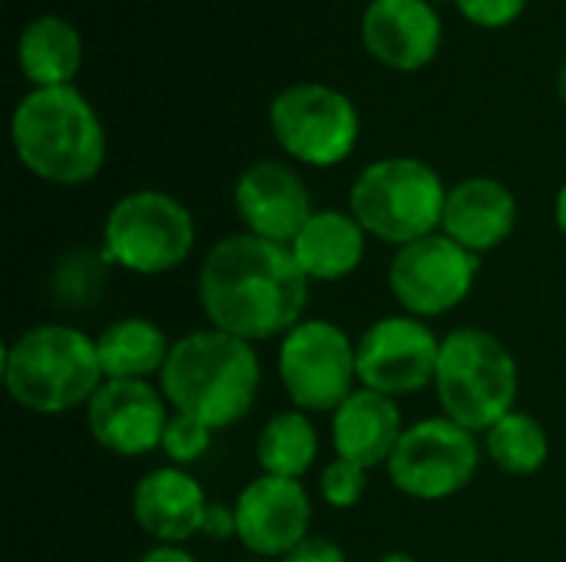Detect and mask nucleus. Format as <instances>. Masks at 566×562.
<instances>
[{
    "mask_svg": "<svg viewBox=\"0 0 566 562\" xmlns=\"http://www.w3.org/2000/svg\"><path fill=\"white\" fill-rule=\"evenodd\" d=\"M308 278L289 245L235 232L219 238L196 278L212 328L249 344L285 338L308 308Z\"/></svg>",
    "mask_w": 566,
    "mask_h": 562,
    "instance_id": "obj_1",
    "label": "nucleus"
},
{
    "mask_svg": "<svg viewBox=\"0 0 566 562\" xmlns=\"http://www.w3.org/2000/svg\"><path fill=\"white\" fill-rule=\"evenodd\" d=\"M10 142L20 166L53 185L93 182L106 162L103 119L76 86L20 96L10 116Z\"/></svg>",
    "mask_w": 566,
    "mask_h": 562,
    "instance_id": "obj_2",
    "label": "nucleus"
},
{
    "mask_svg": "<svg viewBox=\"0 0 566 562\" xmlns=\"http://www.w3.org/2000/svg\"><path fill=\"white\" fill-rule=\"evenodd\" d=\"M262 384V364L249 341L219 328L192 331L172 341L159 374V391L176 414H189L212 431L242 421Z\"/></svg>",
    "mask_w": 566,
    "mask_h": 562,
    "instance_id": "obj_3",
    "label": "nucleus"
},
{
    "mask_svg": "<svg viewBox=\"0 0 566 562\" xmlns=\"http://www.w3.org/2000/svg\"><path fill=\"white\" fill-rule=\"evenodd\" d=\"M103 381L96 338L73 325H33L3 351V388L13 404L33 414L86 407Z\"/></svg>",
    "mask_w": 566,
    "mask_h": 562,
    "instance_id": "obj_4",
    "label": "nucleus"
},
{
    "mask_svg": "<svg viewBox=\"0 0 566 562\" xmlns=\"http://www.w3.org/2000/svg\"><path fill=\"white\" fill-rule=\"evenodd\" d=\"M434 391L444 417L471 434H488L514 411L521 374L511 348L481 328H458L441 338Z\"/></svg>",
    "mask_w": 566,
    "mask_h": 562,
    "instance_id": "obj_5",
    "label": "nucleus"
},
{
    "mask_svg": "<svg viewBox=\"0 0 566 562\" xmlns=\"http://www.w3.org/2000/svg\"><path fill=\"white\" fill-rule=\"evenodd\" d=\"M444 202V179L415 156H385L365 166L348 192V212L361 229L395 248L441 232Z\"/></svg>",
    "mask_w": 566,
    "mask_h": 562,
    "instance_id": "obj_6",
    "label": "nucleus"
},
{
    "mask_svg": "<svg viewBox=\"0 0 566 562\" xmlns=\"http://www.w3.org/2000/svg\"><path fill=\"white\" fill-rule=\"evenodd\" d=\"M196 248V219L163 189H136L113 202L103 222V262L133 275L176 272Z\"/></svg>",
    "mask_w": 566,
    "mask_h": 562,
    "instance_id": "obj_7",
    "label": "nucleus"
},
{
    "mask_svg": "<svg viewBox=\"0 0 566 562\" xmlns=\"http://www.w3.org/2000/svg\"><path fill=\"white\" fill-rule=\"evenodd\" d=\"M269 129L279 149L315 169L342 166L361 136L355 99L328 83H292L269 103Z\"/></svg>",
    "mask_w": 566,
    "mask_h": 562,
    "instance_id": "obj_8",
    "label": "nucleus"
},
{
    "mask_svg": "<svg viewBox=\"0 0 566 562\" xmlns=\"http://www.w3.org/2000/svg\"><path fill=\"white\" fill-rule=\"evenodd\" d=\"M279 378L295 411L335 414L358 391L355 341L328 318H305L279 344Z\"/></svg>",
    "mask_w": 566,
    "mask_h": 562,
    "instance_id": "obj_9",
    "label": "nucleus"
},
{
    "mask_svg": "<svg viewBox=\"0 0 566 562\" xmlns=\"http://www.w3.org/2000/svg\"><path fill=\"white\" fill-rule=\"evenodd\" d=\"M385 467L388 480L405 497L448 500L474 480L481 467V450L474 434L451 417H424L405 427Z\"/></svg>",
    "mask_w": 566,
    "mask_h": 562,
    "instance_id": "obj_10",
    "label": "nucleus"
},
{
    "mask_svg": "<svg viewBox=\"0 0 566 562\" xmlns=\"http://www.w3.org/2000/svg\"><path fill=\"white\" fill-rule=\"evenodd\" d=\"M481 258L444 232L401 245L388 265V288L405 315L441 318L454 311L474 288Z\"/></svg>",
    "mask_w": 566,
    "mask_h": 562,
    "instance_id": "obj_11",
    "label": "nucleus"
},
{
    "mask_svg": "<svg viewBox=\"0 0 566 562\" xmlns=\"http://www.w3.org/2000/svg\"><path fill=\"white\" fill-rule=\"evenodd\" d=\"M358 354V384L388 397L418 394L434 384L441 338L424 318L388 315L375 321L355 344Z\"/></svg>",
    "mask_w": 566,
    "mask_h": 562,
    "instance_id": "obj_12",
    "label": "nucleus"
},
{
    "mask_svg": "<svg viewBox=\"0 0 566 562\" xmlns=\"http://www.w3.org/2000/svg\"><path fill=\"white\" fill-rule=\"evenodd\" d=\"M235 507V540L259 560H282L312 527V497L302 480L262 474L242 487Z\"/></svg>",
    "mask_w": 566,
    "mask_h": 562,
    "instance_id": "obj_13",
    "label": "nucleus"
},
{
    "mask_svg": "<svg viewBox=\"0 0 566 562\" xmlns=\"http://www.w3.org/2000/svg\"><path fill=\"white\" fill-rule=\"evenodd\" d=\"M169 401L149 381H103L86 404L93 441L116 457H146L163 447Z\"/></svg>",
    "mask_w": 566,
    "mask_h": 562,
    "instance_id": "obj_14",
    "label": "nucleus"
},
{
    "mask_svg": "<svg viewBox=\"0 0 566 562\" xmlns=\"http://www.w3.org/2000/svg\"><path fill=\"white\" fill-rule=\"evenodd\" d=\"M232 205L249 235L279 245H292L315 215L305 179L279 159H259L245 166L235 179Z\"/></svg>",
    "mask_w": 566,
    "mask_h": 562,
    "instance_id": "obj_15",
    "label": "nucleus"
},
{
    "mask_svg": "<svg viewBox=\"0 0 566 562\" xmlns=\"http://www.w3.org/2000/svg\"><path fill=\"white\" fill-rule=\"evenodd\" d=\"M441 40L444 23L434 0H371L361 13L365 53L395 73H418L434 63Z\"/></svg>",
    "mask_w": 566,
    "mask_h": 562,
    "instance_id": "obj_16",
    "label": "nucleus"
},
{
    "mask_svg": "<svg viewBox=\"0 0 566 562\" xmlns=\"http://www.w3.org/2000/svg\"><path fill=\"white\" fill-rule=\"evenodd\" d=\"M517 225V199L514 192L491 176H468L448 189L441 232L474 252L478 258L484 252L501 248Z\"/></svg>",
    "mask_w": 566,
    "mask_h": 562,
    "instance_id": "obj_17",
    "label": "nucleus"
},
{
    "mask_svg": "<svg viewBox=\"0 0 566 562\" xmlns=\"http://www.w3.org/2000/svg\"><path fill=\"white\" fill-rule=\"evenodd\" d=\"M209 510L206 490L182 467H156L133 490V520L156 543L182 547L199 537L202 517Z\"/></svg>",
    "mask_w": 566,
    "mask_h": 562,
    "instance_id": "obj_18",
    "label": "nucleus"
},
{
    "mask_svg": "<svg viewBox=\"0 0 566 562\" xmlns=\"http://www.w3.org/2000/svg\"><path fill=\"white\" fill-rule=\"evenodd\" d=\"M405 434L401 407L395 397L358 388L335 414H332V447L335 457L352 460L365 470L391 460L398 441Z\"/></svg>",
    "mask_w": 566,
    "mask_h": 562,
    "instance_id": "obj_19",
    "label": "nucleus"
},
{
    "mask_svg": "<svg viewBox=\"0 0 566 562\" xmlns=\"http://www.w3.org/2000/svg\"><path fill=\"white\" fill-rule=\"evenodd\" d=\"M368 232L352 212L315 209L305 229L289 245L308 282H342L358 272L365 258Z\"/></svg>",
    "mask_w": 566,
    "mask_h": 562,
    "instance_id": "obj_20",
    "label": "nucleus"
},
{
    "mask_svg": "<svg viewBox=\"0 0 566 562\" xmlns=\"http://www.w3.org/2000/svg\"><path fill=\"white\" fill-rule=\"evenodd\" d=\"M17 66L33 89L73 86L83 66V33L60 13L33 17L17 36Z\"/></svg>",
    "mask_w": 566,
    "mask_h": 562,
    "instance_id": "obj_21",
    "label": "nucleus"
},
{
    "mask_svg": "<svg viewBox=\"0 0 566 562\" xmlns=\"http://www.w3.org/2000/svg\"><path fill=\"white\" fill-rule=\"evenodd\" d=\"M96 351L106 381H149L153 374H163L172 344L156 321L133 315L103 328Z\"/></svg>",
    "mask_w": 566,
    "mask_h": 562,
    "instance_id": "obj_22",
    "label": "nucleus"
},
{
    "mask_svg": "<svg viewBox=\"0 0 566 562\" xmlns=\"http://www.w3.org/2000/svg\"><path fill=\"white\" fill-rule=\"evenodd\" d=\"M255 460L262 474L302 480L318 460V431L305 411H282L275 414L255 444Z\"/></svg>",
    "mask_w": 566,
    "mask_h": 562,
    "instance_id": "obj_23",
    "label": "nucleus"
},
{
    "mask_svg": "<svg viewBox=\"0 0 566 562\" xmlns=\"http://www.w3.org/2000/svg\"><path fill=\"white\" fill-rule=\"evenodd\" d=\"M484 450L494 460L497 470L511 477H531L537 474L551 457V437L544 424L531 414L511 411L484 434Z\"/></svg>",
    "mask_w": 566,
    "mask_h": 562,
    "instance_id": "obj_24",
    "label": "nucleus"
},
{
    "mask_svg": "<svg viewBox=\"0 0 566 562\" xmlns=\"http://www.w3.org/2000/svg\"><path fill=\"white\" fill-rule=\"evenodd\" d=\"M212 427H206L202 421L189 417V414H176L169 417L166 424V434H163V454L169 457L172 467H189L196 460L206 457V450L212 447Z\"/></svg>",
    "mask_w": 566,
    "mask_h": 562,
    "instance_id": "obj_25",
    "label": "nucleus"
},
{
    "mask_svg": "<svg viewBox=\"0 0 566 562\" xmlns=\"http://www.w3.org/2000/svg\"><path fill=\"white\" fill-rule=\"evenodd\" d=\"M318 487H322V500L328 507L352 510L365 497V490H368V470L358 467V464H352V460L335 457L332 464H325Z\"/></svg>",
    "mask_w": 566,
    "mask_h": 562,
    "instance_id": "obj_26",
    "label": "nucleus"
},
{
    "mask_svg": "<svg viewBox=\"0 0 566 562\" xmlns=\"http://www.w3.org/2000/svg\"><path fill=\"white\" fill-rule=\"evenodd\" d=\"M531 0H454L458 13L481 30H504L524 17Z\"/></svg>",
    "mask_w": 566,
    "mask_h": 562,
    "instance_id": "obj_27",
    "label": "nucleus"
},
{
    "mask_svg": "<svg viewBox=\"0 0 566 562\" xmlns=\"http://www.w3.org/2000/svg\"><path fill=\"white\" fill-rule=\"evenodd\" d=\"M279 562H348V556L338 543H332L325 537H308Z\"/></svg>",
    "mask_w": 566,
    "mask_h": 562,
    "instance_id": "obj_28",
    "label": "nucleus"
},
{
    "mask_svg": "<svg viewBox=\"0 0 566 562\" xmlns=\"http://www.w3.org/2000/svg\"><path fill=\"white\" fill-rule=\"evenodd\" d=\"M202 537L209 540H232L239 533V523H235V507L229 503H209L206 517H202Z\"/></svg>",
    "mask_w": 566,
    "mask_h": 562,
    "instance_id": "obj_29",
    "label": "nucleus"
},
{
    "mask_svg": "<svg viewBox=\"0 0 566 562\" xmlns=\"http://www.w3.org/2000/svg\"><path fill=\"white\" fill-rule=\"evenodd\" d=\"M139 562H196V556H192L189 550H182V547L159 543V547H153Z\"/></svg>",
    "mask_w": 566,
    "mask_h": 562,
    "instance_id": "obj_30",
    "label": "nucleus"
},
{
    "mask_svg": "<svg viewBox=\"0 0 566 562\" xmlns=\"http://www.w3.org/2000/svg\"><path fill=\"white\" fill-rule=\"evenodd\" d=\"M554 219H557V229L564 232V238H566V182H564V189L557 192V202H554Z\"/></svg>",
    "mask_w": 566,
    "mask_h": 562,
    "instance_id": "obj_31",
    "label": "nucleus"
},
{
    "mask_svg": "<svg viewBox=\"0 0 566 562\" xmlns=\"http://www.w3.org/2000/svg\"><path fill=\"white\" fill-rule=\"evenodd\" d=\"M557 96H560V103L566 106V60L564 66L557 70Z\"/></svg>",
    "mask_w": 566,
    "mask_h": 562,
    "instance_id": "obj_32",
    "label": "nucleus"
},
{
    "mask_svg": "<svg viewBox=\"0 0 566 562\" xmlns=\"http://www.w3.org/2000/svg\"><path fill=\"white\" fill-rule=\"evenodd\" d=\"M381 562H418V560H415L411 553H401V550H395V553H388V556H385Z\"/></svg>",
    "mask_w": 566,
    "mask_h": 562,
    "instance_id": "obj_33",
    "label": "nucleus"
},
{
    "mask_svg": "<svg viewBox=\"0 0 566 562\" xmlns=\"http://www.w3.org/2000/svg\"><path fill=\"white\" fill-rule=\"evenodd\" d=\"M245 562H265V560H245Z\"/></svg>",
    "mask_w": 566,
    "mask_h": 562,
    "instance_id": "obj_34",
    "label": "nucleus"
}]
</instances>
